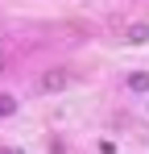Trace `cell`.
Here are the masks:
<instances>
[{"label":"cell","instance_id":"cell-1","mask_svg":"<svg viewBox=\"0 0 149 154\" xmlns=\"http://www.w3.org/2000/svg\"><path fill=\"white\" fill-rule=\"evenodd\" d=\"M58 88H66V71L62 67H54V71L42 75V92H58Z\"/></svg>","mask_w":149,"mask_h":154},{"label":"cell","instance_id":"cell-2","mask_svg":"<svg viewBox=\"0 0 149 154\" xmlns=\"http://www.w3.org/2000/svg\"><path fill=\"white\" fill-rule=\"evenodd\" d=\"M128 88L133 92H149V71H133L128 75Z\"/></svg>","mask_w":149,"mask_h":154},{"label":"cell","instance_id":"cell-3","mask_svg":"<svg viewBox=\"0 0 149 154\" xmlns=\"http://www.w3.org/2000/svg\"><path fill=\"white\" fill-rule=\"evenodd\" d=\"M17 112V96H0V117H13Z\"/></svg>","mask_w":149,"mask_h":154},{"label":"cell","instance_id":"cell-4","mask_svg":"<svg viewBox=\"0 0 149 154\" xmlns=\"http://www.w3.org/2000/svg\"><path fill=\"white\" fill-rule=\"evenodd\" d=\"M145 38H149V25H133L128 29V42H145Z\"/></svg>","mask_w":149,"mask_h":154},{"label":"cell","instance_id":"cell-5","mask_svg":"<svg viewBox=\"0 0 149 154\" xmlns=\"http://www.w3.org/2000/svg\"><path fill=\"white\" fill-rule=\"evenodd\" d=\"M0 71H4V50H0Z\"/></svg>","mask_w":149,"mask_h":154}]
</instances>
